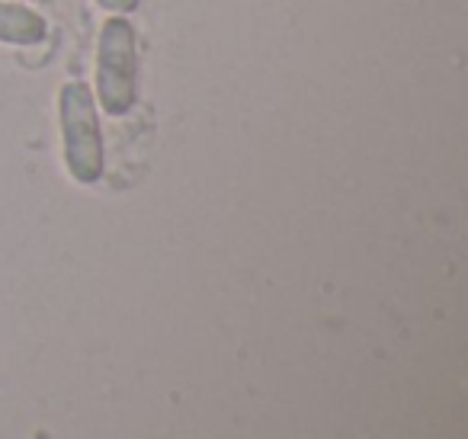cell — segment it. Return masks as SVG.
Returning a JSON list of instances; mask_svg holds the SVG:
<instances>
[{"label": "cell", "mask_w": 468, "mask_h": 439, "mask_svg": "<svg viewBox=\"0 0 468 439\" xmlns=\"http://www.w3.org/2000/svg\"><path fill=\"white\" fill-rule=\"evenodd\" d=\"M93 4H100V7L110 10V14H122V16L138 7V0H93Z\"/></svg>", "instance_id": "cell-4"}, {"label": "cell", "mask_w": 468, "mask_h": 439, "mask_svg": "<svg viewBox=\"0 0 468 439\" xmlns=\"http://www.w3.org/2000/svg\"><path fill=\"white\" fill-rule=\"evenodd\" d=\"M46 36L48 27L36 10L0 0V42H7V46H39Z\"/></svg>", "instance_id": "cell-3"}, {"label": "cell", "mask_w": 468, "mask_h": 439, "mask_svg": "<svg viewBox=\"0 0 468 439\" xmlns=\"http://www.w3.org/2000/svg\"><path fill=\"white\" fill-rule=\"evenodd\" d=\"M65 161L78 183H93L103 174V135H100L97 100L84 80H68L58 97Z\"/></svg>", "instance_id": "cell-2"}, {"label": "cell", "mask_w": 468, "mask_h": 439, "mask_svg": "<svg viewBox=\"0 0 468 439\" xmlns=\"http://www.w3.org/2000/svg\"><path fill=\"white\" fill-rule=\"evenodd\" d=\"M97 91L110 116H125L138 100V36L122 14L100 29Z\"/></svg>", "instance_id": "cell-1"}]
</instances>
